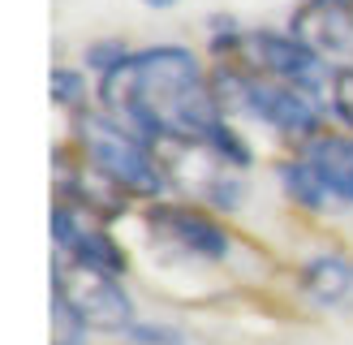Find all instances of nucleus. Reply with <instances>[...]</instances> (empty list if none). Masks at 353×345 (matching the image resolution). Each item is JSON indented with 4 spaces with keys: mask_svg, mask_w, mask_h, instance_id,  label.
Wrapping results in <instances>:
<instances>
[{
    "mask_svg": "<svg viewBox=\"0 0 353 345\" xmlns=\"http://www.w3.org/2000/svg\"><path fill=\"white\" fill-rule=\"evenodd\" d=\"M276 181H280V195H285L293 207H302V212H323V207H332L323 181L314 177V168L297 151L289 155V160L276 164Z\"/></svg>",
    "mask_w": 353,
    "mask_h": 345,
    "instance_id": "9",
    "label": "nucleus"
},
{
    "mask_svg": "<svg viewBox=\"0 0 353 345\" xmlns=\"http://www.w3.org/2000/svg\"><path fill=\"white\" fill-rule=\"evenodd\" d=\"M336 5H353V0H336Z\"/></svg>",
    "mask_w": 353,
    "mask_h": 345,
    "instance_id": "16",
    "label": "nucleus"
},
{
    "mask_svg": "<svg viewBox=\"0 0 353 345\" xmlns=\"http://www.w3.org/2000/svg\"><path fill=\"white\" fill-rule=\"evenodd\" d=\"M99 108L151 143H203L233 168L250 164V147L233 130L216 82L181 43L130 52L99 78Z\"/></svg>",
    "mask_w": 353,
    "mask_h": 345,
    "instance_id": "1",
    "label": "nucleus"
},
{
    "mask_svg": "<svg viewBox=\"0 0 353 345\" xmlns=\"http://www.w3.org/2000/svg\"><path fill=\"white\" fill-rule=\"evenodd\" d=\"M147 233L168 246L172 255H185L194 264H224L233 255V237L228 229L199 203H164L155 199L147 207Z\"/></svg>",
    "mask_w": 353,
    "mask_h": 345,
    "instance_id": "5",
    "label": "nucleus"
},
{
    "mask_svg": "<svg viewBox=\"0 0 353 345\" xmlns=\"http://www.w3.org/2000/svg\"><path fill=\"white\" fill-rule=\"evenodd\" d=\"M327 112L345 126V134H353V65H336V69H332Z\"/></svg>",
    "mask_w": 353,
    "mask_h": 345,
    "instance_id": "11",
    "label": "nucleus"
},
{
    "mask_svg": "<svg viewBox=\"0 0 353 345\" xmlns=\"http://www.w3.org/2000/svg\"><path fill=\"white\" fill-rule=\"evenodd\" d=\"M143 5H147V9H172L176 0H143Z\"/></svg>",
    "mask_w": 353,
    "mask_h": 345,
    "instance_id": "15",
    "label": "nucleus"
},
{
    "mask_svg": "<svg viewBox=\"0 0 353 345\" xmlns=\"http://www.w3.org/2000/svg\"><path fill=\"white\" fill-rule=\"evenodd\" d=\"M74 147L103 181H112L125 199H164L168 168L160 160V147L138 130L121 126L112 112H78L74 117Z\"/></svg>",
    "mask_w": 353,
    "mask_h": 345,
    "instance_id": "2",
    "label": "nucleus"
},
{
    "mask_svg": "<svg viewBox=\"0 0 353 345\" xmlns=\"http://www.w3.org/2000/svg\"><path fill=\"white\" fill-rule=\"evenodd\" d=\"M52 103H61L65 112H86L91 103H86V82H82V74H74V69H65V65H57L52 69Z\"/></svg>",
    "mask_w": 353,
    "mask_h": 345,
    "instance_id": "12",
    "label": "nucleus"
},
{
    "mask_svg": "<svg viewBox=\"0 0 353 345\" xmlns=\"http://www.w3.org/2000/svg\"><path fill=\"white\" fill-rule=\"evenodd\" d=\"M289 34L310 43L319 57H345L353 52V5H336V0H306L293 9Z\"/></svg>",
    "mask_w": 353,
    "mask_h": 345,
    "instance_id": "6",
    "label": "nucleus"
},
{
    "mask_svg": "<svg viewBox=\"0 0 353 345\" xmlns=\"http://www.w3.org/2000/svg\"><path fill=\"white\" fill-rule=\"evenodd\" d=\"M52 293H61L91 333H117L121 337L138 319L134 298H130V289L121 285V276L91 268V264H74V259L57 264L52 268Z\"/></svg>",
    "mask_w": 353,
    "mask_h": 345,
    "instance_id": "4",
    "label": "nucleus"
},
{
    "mask_svg": "<svg viewBox=\"0 0 353 345\" xmlns=\"http://www.w3.org/2000/svg\"><path fill=\"white\" fill-rule=\"evenodd\" d=\"M86 337H91V328L78 319V310L61 293H52V345H86Z\"/></svg>",
    "mask_w": 353,
    "mask_h": 345,
    "instance_id": "10",
    "label": "nucleus"
},
{
    "mask_svg": "<svg viewBox=\"0 0 353 345\" xmlns=\"http://www.w3.org/2000/svg\"><path fill=\"white\" fill-rule=\"evenodd\" d=\"M125 57H130V48H125V43H117V39H108V43H91V48H86V65L99 69V78H103V74H112V69L125 61Z\"/></svg>",
    "mask_w": 353,
    "mask_h": 345,
    "instance_id": "14",
    "label": "nucleus"
},
{
    "mask_svg": "<svg viewBox=\"0 0 353 345\" xmlns=\"http://www.w3.org/2000/svg\"><path fill=\"white\" fill-rule=\"evenodd\" d=\"M211 82H216V95L224 103V112L233 117H254L259 126L276 130L280 138H289L293 147H302L306 138H314L323 130V103L310 99L306 91L285 82H272V78H259V74H241L233 65H216L211 69Z\"/></svg>",
    "mask_w": 353,
    "mask_h": 345,
    "instance_id": "3",
    "label": "nucleus"
},
{
    "mask_svg": "<svg viewBox=\"0 0 353 345\" xmlns=\"http://www.w3.org/2000/svg\"><path fill=\"white\" fill-rule=\"evenodd\" d=\"M297 155L314 168V177L323 181L327 199L353 207V134H336V130H319L314 138H306Z\"/></svg>",
    "mask_w": 353,
    "mask_h": 345,
    "instance_id": "7",
    "label": "nucleus"
},
{
    "mask_svg": "<svg viewBox=\"0 0 353 345\" xmlns=\"http://www.w3.org/2000/svg\"><path fill=\"white\" fill-rule=\"evenodd\" d=\"M121 345H185V337L181 328H172L164 319H134L121 333Z\"/></svg>",
    "mask_w": 353,
    "mask_h": 345,
    "instance_id": "13",
    "label": "nucleus"
},
{
    "mask_svg": "<svg viewBox=\"0 0 353 345\" xmlns=\"http://www.w3.org/2000/svg\"><path fill=\"white\" fill-rule=\"evenodd\" d=\"M297 289L302 298L319 310H341L353 302V259L341 250H323L310 255L302 268H297Z\"/></svg>",
    "mask_w": 353,
    "mask_h": 345,
    "instance_id": "8",
    "label": "nucleus"
}]
</instances>
